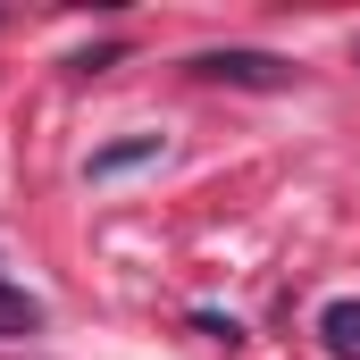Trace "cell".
<instances>
[{"instance_id": "cell-1", "label": "cell", "mask_w": 360, "mask_h": 360, "mask_svg": "<svg viewBox=\"0 0 360 360\" xmlns=\"http://www.w3.org/2000/svg\"><path fill=\"white\" fill-rule=\"evenodd\" d=\"M193 76L201 84H243V92H285L293 84V59H276V51H201Z\"/></svg>"}, {"instance_id": "cell-2", "label": "cell", "mask_w": 360, "mask_h": 360, "mask_svg": "<svg viewBox=\"0 0 360 360\" xmlns=\"http://www.w3.org/2000/svg\"><path fill=\"white\" fill-rule=\"evenodd\" d=\"M151 160H160V134H126V143H101V151H92V160H84V176H92V184H109V176H134V168H151Z\"/></svg>"}, {"instance_id": "cell-3", "label": "cell", "mask_w": 360, "mask_h": 360, "mask_svg": "<svg viewBox=\"0 0 360 360\" xmlns=\"http://www.w3.org/2000/svg\"><path fill=\"white\" fill-rule=\"evenodd\" d=\"M319 344H327L335 360H360V302H352V293L319 310Z\"/></svg>"}, {"instance_id": "cell-4", "label": "cell", "mask_w": 360, "mask_h": 360, "mask_svg": "<svg viewBox=\"0 0 360 360\" xmlns=\"http://www.w3.org/2000/svg\"><path fill=\"white\" fill-rule=\"evenodd\" d=\"M34 327H42V302H34L25 285L0 276V335H34Z\"/></svg>"}, {"instance_id": "cell-5", "label": "cell", "mask_w": 360, "mask_h": 360, "mask_svg": "<svg viewBox=\"0 0 360 360\" xmlns=\"http://www.w3.org/2000/svg\"><path fill=\"white\" fill-rule=\"evenodd\" d=\"M193 327H201L210 344H243V327H235V319H218V310H193Z\"/></svg>"}]
</instances>
